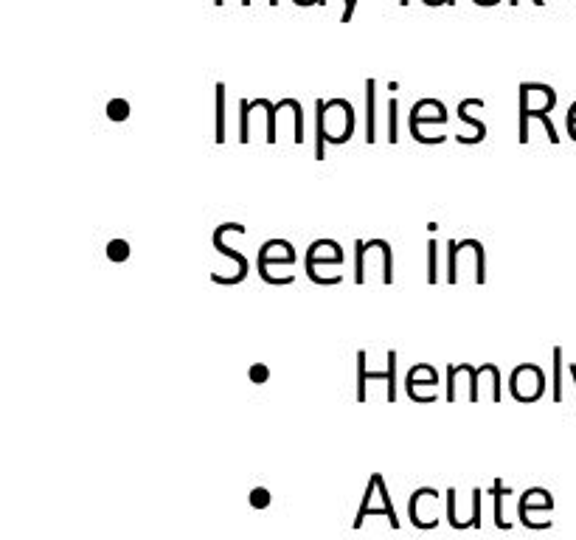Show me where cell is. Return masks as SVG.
Returning a JSON list of instances; mask_svg holds the SVG:
<instances>
[{
  "instance_id": "obj_6",
  "label": "cell",
  "mask_w": 576,
  "mask_h": 540,
  "mask_svg": "<svg viewBox=\"0 0 576 540\" xmlns=\"http://www.w3.org/2000/svg\"><path fill=\"white\" fill-rule=\"evenodd\" d=\"M470 105H473V102H470V99H467V102H461V105H458V119H461V121H467V124H473V127H475V144H478V141H484V135H487V127H484V124H481V121H475L473 116H470V113H467V110H470Z\"/></svg>"
},
{
  "instance_id": "obj_9",
  "label": "cell",
  "mask_w": 576,
  "mask_h": 540,
  "mask_svg": "<svg viewBox=\"0 0 576 540\" xmlns=\"http://www.w3.org/2000/svg\"><path fill=\"white\" fill-rule=\"evenodd\" d=\"M130 116V105L124 102V99H113L110 105H107V119L110 121H124Z\"/></svg>"
},
{
  "instance_id": "obj_14",
  "label": "cell",
  "mask_w": 576,
  "mask_h": 540,
  "mask_svg": "<svg viewBox=\"0 0 576 540\" xmlns=\"http://www.w3.org/2000/svg\"><path fill=\"white\" fill-rule=\"evenodd\" d=\"M267 377H270V369H267L265 363H256V366H251V380H253V383H265Z\"/></svg>"
},
{
  "instance_id": "obj_1",
  "label": "cell",
  "mask_w": 576,
  "mask_h": 540,
  "mask_svg": "<svg viewBox=\"0 0 576 540\" xmlns=\"http://www.w3.org/2000/svg\"><path fill=\"white\" fill-rule=\"evenodd\" d=\"M355 133V110L349 102L335 99V102H318V147L315 158H324V144H346Z\"/></svg>"
},
{
  "instance_id": "obj_15",
  "label": "cell",
  "mask_w": 576,
  "mask_h": 540,
  "mask_svg": "<svg viewBox=\"0 0 576 540\" xmlns=\"http://www.w3.org/2000/svg\"><path fill=\"white\" fill-rule=\"evenodd\" d=\"M355 6H357V0H352V3L346 6V12H343V23H349V20H352V15H355Z\"/></svg>"
},
{
  "instance_id": "obj_13",
  "label": "cell",
  "mask_w": 576,
  "mask_h": 540,
  "mask_svg": "<svg viewBox=\"0 0 576 540\" xmlns=\"http://www.w3.org/2000/svg\"><path fill=\"white\" fill-rule=\"evenodd\" d=\"M436 242H428V282H436Z\"/></svg>"
},
{
  "instance_id": "obj_5",
  "label": "cell",
  "mask_w": 576,
  "mask_h": 540,
  "mask_svg": "<svg viewBox=\"0 0 576 540\" xmlns=\"http://www.w3.org/2000/svg\"><path fill=\"white\" fill-rule=\"evenodd\" d=\"M374 79L366 82V141L374 144L377 141V113H374Z\"/></svg>"
},
{
  "instance_id": "obj_18",
  "label": "cell",
  "mask_w": 576,
  "mask_h": 540,
  "mask_svg": "<svg viewBox=\"0 0 576 540\" xmlns=\"http://www.w3.org/2000/svg\"><path fill=\"white\" fill-rule=\"evenodd\" d=\"M532 3H537V6H546V0H532Z\"/></svg>"
},
{
  "instance_id": "obj_19",
  "label": "cell",
  "mask_w": 576,
  "mask_h": 540,
  "mask_svg": "<svg viewBox=\"0 0 576 540\" xmlns=\"http://www.w3.org/2000/svg\"><path fill=\"white\" fill-rule=\"evenodd\" d=\"M399 3H402V6H408V0H399Z\"/></svg>"
},
{
  "instance_id": "obj_12",
  "label": "cell",
  "mask_w": 576,
  "mask_h": 540,
  "mask_svg": "<svg viewBox=\"0 0 576 540\" xmlns=\"http://www.w3.org/2000/svg\"><path fill=\"white\" fill-rule=\"evenodd\" d=\"M399 113V107H397V102H394V99H391V102H388V141H391V144H397V138H399V133H397V116Z\"/></svg>"
},
{
  "instance_id": "obj_21",
  "label": "cell",
  "mask_w": 576,
  "mask_h": 540,
  "mask_svg": "<svg viewBox=\"0 0 576 540\" xmlns=\"http://www.w3.org/2000/svg\"><path fill=\"white\" fill-rule=\"evenodd\" d=\"M242 3H245V6H248V3H251V0H242Z\"/></svg>"
},
{
  "instance_id": "obj_10",
  "label": "cell",
  "mask_w": 576,
  "mask_h": 540,
  "mask_svg": "<svg viewBox=\"0 0 576 540\" xmlns=\"http://www.w3.org/2000/svg\"><path fill=\"white\" fill-rule=\"evenodd\" d=\"M107 256L113 259V262H124L127 256H130V242L127 240H113L107 245Z\"/></svg>"
},
{
  "instance_id": "obj_22",
  "label": "cell",
  "mask_w": 576,
  "mask_h": 540,
  "mask_svg": "<svg viewBox=\"0 0 576 540\" xmlns=\"http://www.w3.org/2000/svg\"><path fill=\"white\" fill-rule=\"evenodd\" d=\"M349 3H352V0H346V6H349Z\"/></svg>"
},
{
  "instance_id": "obj_16",
  "label": "cell",
  "mask_w": 576,
  "mask_h": 540,
  "mask_svg": "<svg viewBox=\"0 0 576 540\" xmlns=\"http://www.w3.org/2000/svg\"><path fill=\"white\" fill-rule=\"evenodd\" d=\"M574 124H576V105L568 110V127H574Z\"/></svg>"
},
{
  "instance_id": "obj_11",
  "label": "cell",
  "mask_w": 576,
  "mask_h": 540,
  "mask_svg": "<svg viewBox=\"0 0 576 540\" xmlns=\"http://www.w3.org/2000/svg\"><path fill=\"white\" fill-rule=\"evenodd\" d=\"M397 352H388V400H397Z\"/></svg>"
},
{
  "instance_id": "obj_3",
  "label": "cell",
  "mask_w": 576,
  "mask_h": 540,
  "mask_svg": "<svg viewBox=\"0 0 576 540\" xmlns=\"http://www.w3.org/2000/svg\"><path fill=\"white\" fill-rule=\"evenodd\" d=\"M366 380H388L385 372H369L366 369V352H357V400H366Z\"/></svg>"
},
{
  "instance_id": "obj_8",
  "label": "cell",
  "mask_w": 576,
  "mask_h": 540,
  "mask_svg": "<svg viewBox=\"0 0 576 540\" xmlns=\"http://www.w3.org/2000/svg\"><path fill=\"white\" fill-rule=\"evenodd\" d=\"M554 400H562V349H554Z\"/></svg>"
},
{
  "instance_id": "obj_2",
  "label": "cell",
  "mask_w": 576,
  "mask_h": 540,
  "mask_svg": "<svg viewBox=\"0 0 576 540\" xmlns=\"http://www.w3.org/2000/svg\"><path fill=\"white\" fill-rule=\"evenodd\" d=\"M546 391V377H543V369H537L534 363H523L512 372V394L515 400H523V403H534L537 397H543Z\"/></svg>"
},
{
  "instance_id": "obj_20",
  "label": "cell",
  "mask_w": 576,
  "mask_h": 540,
  "mask_svg": "<svg viewBox=\"0 0 576 540\" xmlns=\"http://www.w3.org/2000/svg\"><path fill=\"white\" fill-rule=\"evenodd\" d=\"M509 3H512V6H517V0H509Z\"/></svg>"
},
{
  "instance_id": "obj_4",
  "label": "cell",
  "mask_w": 576,
  "mask_h": 540,
  "mask_svg": "<svg viewBox=\"0 0 576 540\" xmlns=\"http://www.w3.org/2000/svg\"><path fill=\"white\" fill-rule=\"evenodd\" d=\"M439 383V375H436V369L428 366V363H419L411 369V375H408V394L416 389V386H436Z\"/></svg>"
},
{
  "instance_id": "obj_7",
  "label": "cell",
  "mask_w": 576,
  "mask_h": 540,
  "mask_svg": "<svg viewBox=\"0 0 576 540\" xmlns=\"http://www.w3.org/2000/svg\"><path fill=\"white\" fill-rule=\"evenodd\" d=\"M225 141V85H217V144Z\"/></svg>"
},
{
  "instance_id": "obj_17",
  "label": "cell",
  "mask_w": 576,
  "mask_h": 540,
  "mask_svg": "<svg viewBox=\"0 0 576 540\" xmlns=\"http://www.w3.org/2000/svg\"><path fill=\"white\" fill-rule=\"evenodd\" d=\"M425 3H430V6H439V3H450V6H453L456 0H425Z\"/></svg>"
}]
</instances>
